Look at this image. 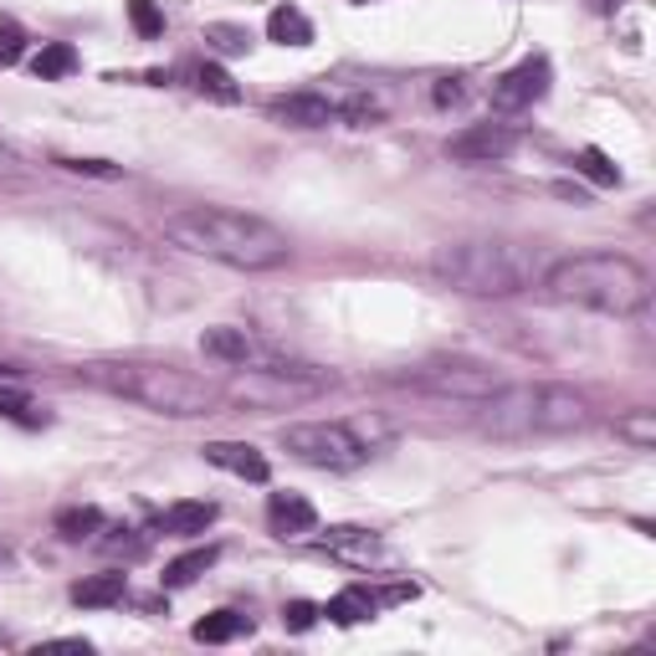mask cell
<instances>
[{"label":"cell","instance_id":"cell-6","mask_svg":"<svg viewBox=\"0 0 656 656\" xmlns=\"http://www.w3.org/2000/svg\"><path fill=\"white\" fill-rule=\"evenodd\" d=\"M283 446L298 456V462L323 467V472H354V467H365V456H370V446L354 437V426H334V421L287 426Z\"/></svg>","mask_w":656,"mask_h":656},{"label":"cell","instance_id":"cell-32","mask_svg":"<svg viewBox=\"0 0 656 656\" xmlns=\"http://www.w3.org/2000/svg\"><path fill=\"white\" fill-rule=\"evenodd\" d=\"M456 98H462V87H456V83H441L437 87V103H456Z\"/></svg>","mask_w":656,"mask_h":656},{"label":"cell","instance_id":"cell-25","mask_svg":"<svg viewBox=\"0 0 656 656\" xmlns=\"http://www.w3.org/2000/svg\"><path fill=\"white\" fill-rule=\"evenodd\" d=\"M574 169H580V175H589V180H595V186H621V169L610 165V154L606 150H595V144H589V150H580V159H574Z\"/></svg>","mask_w":656,"mask_h":656},{"label":"cell","instance_id":"cell-1","mask_svg":"<svg viewBox=\"0 0 656 656\" xmlns=\"http://www.w3.org/2000/svg\"><path fill=\"white\" fill-rule=\"evenodd\" d=\"M165 241L236 272H272L287 267V257H293L287 231H277L262 216H247V211H226V205H186V211L165 216Z\"/></svg>","mask_w":656,"mask_h":656},{"label":"cell","instance_id":"cell-19","mask_svg":"<svg viewBox=\"0 0 656 656\" xmlns=\"http://www.w3.org/2000/svg\"><path fill=\"white\" fill-rule=\"evenodd\" d=\"M267 36L277 47H308V41H313V21H308L298 5H277L267 16Z\"/></svg>","mask_w":656,"mask_h":656},{"label":"cell","instance_id":"cell-17","mask_svg":"<svg viewBox=\"0 0 656 656\" xmlns=\"http://www.w3.org/2000/svg\"><path fill=\"white\" fill-rule=\"evenodd\" d=\"M323 549L329 554H344V559H359V564H370L374 554H380V544H374V534L370 528H349V523H338V528H329L323 534Z\"/></svg>","mask_w":656,"mask_h":656},{"label":"cell","instance_id":"cell-12","mask_svg":"<svg viewBox=\"0 0 656 656\" xmlns=\"http://www.w3.org/2000/svg\"><path fill=\"white\" fill-rule=\"evenodd\" d=\"M201 452L211 467L231 472L241 482H267V456L257 452V446H247V441H205Z\"/></svg>","mask_w":656,"mask_h":656},{"label":"cell","instance_id":"cell-7","mask_svg":"<svg viewBox=\"0 0 656 656\" xmlns=\"http://www.w3.org/2000/svg\"><path fill=\"white\" fill-rule=\"evenodd\" d=\"M323 390V374H308L298 365H267V370H252V365H241L236 374V385L226 390L236 405H257V410H283L293 401H308V395H319Z\"/></svg>","mask_w":656,"mask_h":656},{"label":"cell","instance_id":"cell-14","mask_svg":"<svg viewBox=\"0 0 656 656\" xmlns=\"http://www.w3.org/2000/svg\"><path fill=\"white\" fill-rule=\"evenodd\" d=\"M220 508L211 503V498H186V503H169L165 508V534H180V539H190V534H205L211 523H216Z\"/></svg>","mask_w":656,"mask_h":656},{"label":"cell","instance_id":"cell-3","mask_svg":"<svg viewBox=\"0 0 656 656\" xmlns=\"http://www.w3.org/2000/svg\"><path fill=\"white\" fill-rule=\"evenodd\" d=\"M431 272H437L446 287L467 293V298H508V293H523L544 277V262L534 247L523 241H508V236H472V241H446L437 257H431Z\"/></svg>","mask_w":656,"mask_h":656},{"label":"cell","instance_id":"cell-20","mask_svg":"<svg viewBox=\"0 0 656 656\" xmlns=\"http://www.w3.org/2000/svg\"><path fill=\"white\" fill-rule=\"evenodd\" d=\"M216 559H220V549H211V544H205V549H190V554H180V559H169V564H165V585L169 589L195 585V580H201Z\"/></svg>","mask_w":656,"mask_h":656},{"label":"cell","instance_id":"cell-5","mask_svg":"<svg viewBox=\"0 0 656 656\" xmlns=\"http://www.w3.org/2000/svg\"><path fill=\"white\" fill-rule=\"evenodd\" d=\"M477 405L492 437H554L589 421V401L570 385H498Z\"/></svg>","mask_w":656,"mask_h":656},{"label":"cell","instance_id":"cell-31","mask_svg":"<svg viewBox=\"0 0 656 656\" xmlns=\"http://www.w3.org/2000/svg\"><path fill=\"white\" fill-rule=\"evenodd\" d=\"M380 114H385V108H380L370 93H354V98L344 103V118H349V123H370V118H380Z\"/></svg>","mask_w":656,"mask_h":656},{"label":"cell","instance_id":"cell-11","mask_svg":"<svg viewBox=\"0 0 656 656\" xmlns=\"http://www.w3.org/2000/svg\"><path fill=\"white\" fill-rule=\"evenodd\" d=\"M267 528L277 539H303L319 528V508L308 503L303 492H272L267 498Z\"/></svg>","mask_w":656,"mask_h":656},{"label":"cell","instance_id":"cell-8","mask_svg":"<svg viewBox=\"0 0 656 656\" xmlns=\"http://www.w3.org/2000/svg\"><path fill=\"white\" fill-rule=\"evenodd\" d=\"M410 385L431 390V395H456V401H482L503 385L488 365H472V359H431V365H416L410 370Z\"/></svg>","mask_w":656,"mask_h":656},{"label":"cell","instance_id":"cell-2","mask_svg":"<svg viewBox=\"0 0 656 656\" xmlns=\"http://www.w3.org/2000/svg\"><path fill=\"white\" fill-rule=\"evenodd\" d=\"M539 287L554 303L574 308H595V313H641L652 303V277L616 252H580V257H559L554 267H544Z\"/></svg>","mask_w":656,"mask_h":656},{"label":"cell","instance_id":"cell-16","mask_svg":"<svg viewBox=\"0 0 656 656\" xmlns=\"http://www.w3.org/2000/svg\"><path fill=\"white\" fill-rule=\"evenodd\" d=\"M201 349L211 354V359H220V365H252V354H257L247 329H205Z\"/></svg>","mask_w":656,"mask_h":656},{"label":"cell","instance_id":"cell-27","mask_svg":"<svg viewBox=\"0 0 656 656\" xmlns=\"http://www.w3.org/2000/svg\"><path fill=\"white\" fill-rule=\"evenodd\" d=\"M21 51H26V32H21L11 16H0V68L21 62Z\"/></svg>","mask_w":656,"mask_h":656},{"label":"cell","instance_id":"cell-23","mask_svg":"<svg viewBox=\"0 0 656 656\" xmlns=\"http://www.w3.org/2000/svg\"><path fill=\"white\" fill-rule=\"evenodd\" d=\"M103 528V513L98 508H62V513H57V534H62V539H87V534H98Z\"/></svg>","mask_w":656,"mask_h":656},{"label":"cell","instance_id":"cell-9","mask_svg":"<svg viewBox=\"0 0 656 656\" xmlns=\"http://www.w3.org/2000/svg\"><path fill=\"white\" fill-rule=\"evenodd\" d=\"M554 83V68H549V57H523L513 72H503L498 83H492V108L498 114H518V108H534V103L549 93Z\"/></svg>","mask_w":656,"mask_h":656},{"label":"cell","instance_id":"cell-15","mask_svg":"<svg viewBox=\"0 0 656 656\" xmlns=\"http://www.w3.org/2000/svg\"><path fill=\"white\" fill-rule=\"evenodd\" d=\"M374 610H380V600H374V589L349 585V589H338V595L319 610V616H329L334 625H359V621H370Z\"/></svg>","mask_w":656,"mask_h":656},{"label":"cell","instance_id":"cell-10","mask_svg":"<svg viewBox=\"0 0 656 656\" xmlns=\"http://www.w3.org/2000/svg\"><path fill=\"white\" fill-rule=\"evenodd\" d=\"M513 144H518V134L503 129V123H472V129H462V134L446 144V154L462 159V165H492V159H508Z\"/></svg>","mask_w":656,"mask_h":656},{"label":"cell","instance_id":"cell-18","mask_svg":"<svg viewBox=\"0 0 656 656\" xmlns=\"http://www.w3.org/2000/svg\"><path fill=\"white\" fill-rule=\"evenodd\" d=\"M123 589H129L123 574H87V580L72 585V600L87 606V610H103V606H118V600H123Z\"/></svg>","mask_w":656,"mask_h":656},{"label":"cell","instance_id":"cell-22","mask_svg":"<svg viewBox=\"0 0 656 656\" xmlns=\"http://www.w3.org/2000/svg\"><path fill=\"white\" fill-rule=\"evenodd\" d=\"M32 72L41 77V83H57V77L77 72V51H72V41H47V47L32 57Z\"/></svg>","mask_w":656,"mask_h":656},{"label":"cell","instance_id":"cell-30","mask_svg":"<svg viewBox=\"0 0 656 656\" xmlns=\"http://www.w3.org/2000/svg\"><path fill=\"white\" fill-rule=\"evenodd\" d=\"M62 169H72V175H98V180H118L123 169L108 165V159H57Z\"/></svg>","mask_w":656,"mask_h":656},{"label":"cell","instance_id":"cell-28","mask_svg":"<svg viewBox=\"0 0 656 656\" xmlns=\"http://www.w3.org/2000/svg\"><path fill=\"white\" fill-rule=\"evenodd\" d=\"M205 41H216L220 51H247L252 47V36L241 32V26H205Z\"/></svg>","mask_w":656,"mask_h":656},{"label":"cell","instance_id":"cell-24","mask_svg":"<svg viewBox=\"0 0 656 656\" xmlns=\"http://www.w3.org/2000/svg\"><path fill=\"white\" fill-rule=\"evenodd\" d=\"M195 87H201L205 98H216V103H241V87H236L231 72L216 68V62H205V68L195 72Z\"/></svg>","mask_w":656,"mask_h":656},{"label":"cell","instance_id":"cell-26","mask_svg":"<svg viewBox=\"0 0 656 656\" xmlns=\"http://www.w3.org/2000/svg\"><path fill=\"white\" fill-rule=\"evenodd\" d=\"M129 21H134V32L144 36V41H154V36L165 32V16H159L154 0H129Z\"/></svg>","mask_w":656,"mask_h":656},{"label":"cell","instance_id":"cell-29","mask_svg":"<svg viewBox=\"0 0 656 656\" xmlns=\"http://www.w3.org/2000/svg\"><path fill=\"white\" fill-rule=\"evenodd\" d=\"M313 621H319V606H313V600H287V606H283V625H287V631H308Z\"/></svg>","mask_w":656,"mask_h":656},{"label":"cell","instance_id":"cell-21","mask_svg":"<svg viewBox=\"0 0 656 656\" xmlns=\"http://www.w3.org/2000/svg\"><path fill=\"white\" fill-rule=\"evenodd\" d=\"M190 636H195V641H211V646H220V641L252 636V621H247V616H236V610H216V616L195 621V631H190Z\"/></svg>","mask_w":656,"mask_h":656},{"label":"cell","instance_id":"cell-4","mask_svg":"<svg viewBox=\"0 0 656 656\" xmlns=\"http://www.w3.org/2000/svg\"><path fill=\"white\" fill-rule=\"evenodd\" d=\"M83 374L93 385L114 390V395L144 405L154 416H175V421L211 416L220 405V390L201 374L180 370V365H87Z\"/></svg>","mask_w":656,"mask_h":656},{"label":"cell","instance_id":"cell-13","mask_svg":"<svg viewBox=\"0 0 656 656\" xmlns=\"http://www.w3.org/2000/svg\"><path fill=\"white\" fill-rule=\"evenodd\" d=\"M267 114L277 123H293V129H329L334 123V103L323 93H287V98H272Z\"/></svg>","mask_w":656,"mask_h":656}]
</instances>
